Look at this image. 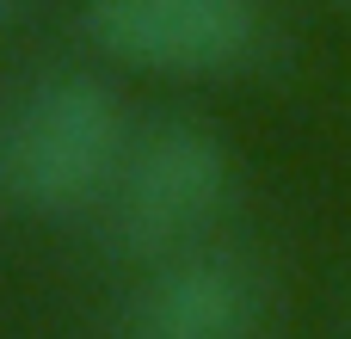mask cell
<instances>
[{
	"mask_svg": "<svg viewBox=\"0 0 351 339\" xmlns=\"http://www.w3.org/2000/svg\"><path fill=\"white\" fill-rule=\"evenodd\" d=\"M228 198H234V161H228L222 136L204 124L167 117L130 142L123 173L111 185L99 222H105L111 253L142 259V266H167V259L197 253L210 241Z\"/></svg>",
	"mask_w": 351,
	"mask_h": 339,
	"instance_id": "obj_2",
	"label": "cell"
},
{
	"mask_svg": "<svg viewBox=\"0 0 351 339\" xmlns=\"http://www.w3.org/2000/svg\"><path fill=\"white\" fill-rule=\"evenodd\" d=\"M130 142L136 130L123 99L99 74L56 68L25 86V99L0 130V185L25 210L68 222V216L105 210Z\"/></svg>",
	"mask_w": 351,
	"mask_h": 339,
	"instance_id": "obj_1",
	"label": "cell"
},
{
	"mask_svg": "<svg viewBox=\"0 0 351 339\" xmlns=\"http://www.w3.org/2000/svg\"><path fill=\"white\" fill-rule=\"evenodd\" d=\"M25 6H31V0H0V37H6V31L25 19Z\"/></svg>",
	"mask_w": 351,
	"mask_h": 339,
	"instance_id": "obj_5",
	"label": "cell"
},
{
	"mask_svg": "<svg viewBox=\"0 0 351 339\" xmlns=\"http://www.w3.org/2000/svg\"><path fill=\"white\" fill-rule=\"evenodd\" d=\"M271 309L278 290L259 259L197 247L167 266H148V278L117 309L111 339H265Z\"/></svg>",
	"mask_w": 351,
	"mask_h": 339,
	"instance_id": "obj_4",
	"label": "cell"
},
{
	"mask_svg": "<svg viewBox=\"0 0 351 339\" xmlns=\"http://www.w3.org/2000/svg\"><path fill=\"white\" fill-rule=\"evenodd\" d=\"M80 31L99 56L160 80H228L271 43L259 0H86Z\"/></svg>",
	"mask_w": 351,
	"mask_h": 339,
	"instance_id": "obj_3",
	"label": "cell"
}]
</instances>
